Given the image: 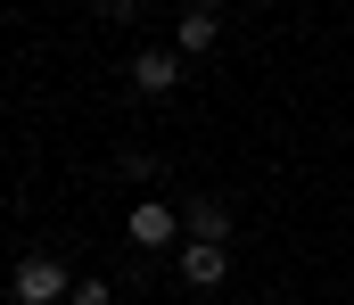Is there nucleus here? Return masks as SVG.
<instances>
[{
	"label": "nucleus",
	"instance_id": "423d86ee",
	"mask_svg": "<svg viewBox=\"0 0 354 305\" xmlns=\"http://www.w3.org/2000/svg\"><path fill=\"white\" fill-rule=\"evenodd\" d=\"M214 33H223V17H214V8H181L174 50H181V58H198V50H214Z\"/></svg>",
	"mask_w": 354,
	"mask_h": 305
},
{
	"label": "nucleus",
	"instance_id": "20e7f679",
	"mask_svg": "<svg viewBox=\"0 0 354 305\" xmlns=\"http://www.w3.org/2000/svg\"><path fill=\"white\" fill-rule=\"evenodd\" d=\"M181 231L206 239V248H231V214H223L214 198H189V206H181Z\"/></svg>",
	"mask_w": 354,
	"mask_h": 305
},
{
	"label": "nucleus",
	"instance_id": "f03ea898",
	"mask_svg": "<svg viewBox=\"0 0 354 305\" xmlns=\"http://www.w3.org/2000/svg\"><path fill=\"white\" fill-rule=\"evenodd\" d=\"M124 231H132V248H174V239H181V214L165 198H140L132 214H124Z\"/></svg>",
	"mask_w": 354,
	"mask_h": 305
},
{
	"label": "nucleus",
	"instance_id": "0eeeda50",
	"mask_svg": "<svg viewBox=\"0 0 354 305\" xmlns=\"http://www.w3.org/2000/svg\"><path fill=\"white\" fill-rule=\"evenodd\" d=\"M107 297H115L107 281H75V297H66V305H107Z\"/></svg>",
	"mask_w": 354,
	"mask_h": 305
},
{
	"label": "nucleus",
	"instance_id": "f257e3e1",
	"mask_svg": "<svg viewBox=\"0 0 354 305\" xmlns=\"http://www.w3.org/2000/svg\"><path fill=\"white\" fill-rule=\"evenodd\" d=\"M66 297H75V281H66L58 256H25L17 264V305H66Z\"/></svg>",
	"mask_w": 354,
	"mask_h": 305
},
{
	"label": "nucleus",
	"instance_id": "6e6552de",
	"mask_svg": "<svg viewBox=\"0 0 354 305\" xmlns=\"http://www.w3.org/2000/svg\"><path fill=\"white\" fill-rule=\"evenodd\" d=\"M91 8H99V17H132L140 0H91Z\"/></svg>",
	"mask_w": 354,
	"mask_h": 305
},
{
	"label": "nucleus",
	"instance_id": "1a4fd4ad",
	"mask_svg": "<svg viewBox=\"0 0 354 305\" xmlns=\"http://www.w3.org/2000/svg\"><path fill=\"white\" fill-rule=\"evenodd\" d=\"M181 8H206V0H181Z\"/></svg>",
	"mask_w": 354,
	"mask_h": 305
},
{
	"label": "nucleus",
	"instance_id": "39448f33",
	"mask_svg": "<svg viewBox=\"0 0 354 305\" xmlns=\"http://www.w3.org/2000/svg\"><path fill=\"white\" fill-rule=\"evenodd\" d=\"M132 83L140 91H181V50H140L132 58Z\"/></svg>",
	"mask_w": 354,
	"mask_h": 305
},
{
	"label": "nucleus",
	"instance_id": "7ed1b4c3",
	"mask_svg": "<svg viewBox=\"0 0 354 305\" xmlns=\"http://www.w3.org/2000/svg\"><path fill=\"white\" fill-rule=\"evenodd\" d=\"M223 272H231V248H206V239L181 248V281L189 289H223Z\"/></svg>",
	"mask_w": 354,
	"mask_h": 305
}]
</instances>
